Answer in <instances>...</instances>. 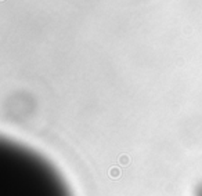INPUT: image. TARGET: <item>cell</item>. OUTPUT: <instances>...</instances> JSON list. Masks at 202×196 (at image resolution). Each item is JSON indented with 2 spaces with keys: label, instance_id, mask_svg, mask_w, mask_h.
I'll return each mask as SVG.
<instances>
[{
  "label": "cell",
  "instance_id": "6da1fadb",
  "mask_svg": "<svg viewBox=\"0 0 202 196\" xmlns=\"http://www.w3.org/2000/svg\"><path fill=\"white\" fill-rule=\"evenodd\" d=\"M195 196H202V184L198 187V189H197V195Z\"/></svg>",
  "mask_w": 202,
  "mask_h": 196
}]
</instances>
